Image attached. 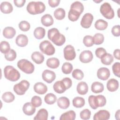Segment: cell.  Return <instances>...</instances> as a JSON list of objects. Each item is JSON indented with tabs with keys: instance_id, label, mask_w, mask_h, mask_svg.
<instances>
[{
	"instance_id": "obj_1",
	"label": "cell",
	"mask_w": 120,
	"mask_h": 120,
	"mask_svg": "<svg viewBox=\"0 0 120 120\" xmlns=\"http://www.w3.org/2000/svg\"><path fill=\"white\" fill-rule=\"evenodd\" d=\"M47 37L48 39L57 46L62 45L66 41L65 37L55 28H51L48 30Z\"/></svg>"
},
{
	"instance_id": "obj_2",
	"label": "cell",
	"mask_w": 120,
	"mask_h": 120,
	"mask_svg": "<svg viewBox=\"0 0 120 120\" xmlns=\"http://www.w3.org/2000/svg\"><path fill=\"white\" fill-rule=\"evenodd\" d=\"M26 9L30 14H39L43 13L45 11V6L41 1H30L28 3Z\"/></svg>"
},
{
	"instance_id": "obj_3",
	"label": "cell",
	"mask_w": 120,
	"mask_h": 120,
	"mask_svg": "<svg viewBox=\"0 0 120 120\" xmlns=\"http://www.w3.org/2000/svg\"><path fill=\"white\" fill-rule=\"evenodd\" d=\"M88 102L91 108L95 110L99 107L104 106L106 104V99L105 97L102 95H90L89 97Z\"/></svg>"
},
{
	"instance_id": "obj_4",
	"label": "cell",
	"mask_w": 120,
	"mask_h": 120,
	"mask_svg": "<svg viewBox=\"0 0 120 120\" xmlns=\"http://www.w3.org/2000/svg\"><path fill=\"white\" fill-rule=\"evenodd\" d=\"M5 77L12 82H15L20 78L19 72L13 66L10 65L6 66L4 69Z\"/></svg>"
},
{
	"instance_id": "obj_5",
	"label": "cell",
	"mask_w": 120,
	"mask_h": 120,
	"mask_svg": "<svg viewBox=\"0 0 120 120\" xmlns=\"http://www.w3.org/2000/svg\"><path fill=\"white\" fill-rule=\"evenodd\" d=\"M17 66L21 70L27 74L33 73L35 69L34 65L28 60L24 59L19 60L17 62Z\"/></svg>"
},
{
	"instance_id": "obj_6",
	"label": "cell",
	"mask_w": 120,
	"mask_h": 120,
	"mask_svg": "<svg viewBox=\"0 0 120 120\" xmlns=\"http://www.w3.org/2000/svg\"><path fill=\"white\" fill-rule=\"evenodd\" d=\"M39 47L41 52L47 55H52L55 52L54 46L48 40L42 41L39 44Z\"/></svg>"
},
{
	"instance_id": "obj_7",
	"label": "cell",
	"mask_w": 120,
	"mask_h": 120,
	"mask_svg": "<svg viewBox=\"0 0 120 120\" xmlns=\"http://www.w3.org/2000/svg\"><path fill=\"white\" fill-rule=\"evenodd\" d=\"M100 12L102 15L107 19H112L114 16V10L108 2H104L101 5Z\"/></svg>"
},
{
	"instance_id": "obj_8",
	"label": "cell",
	"mask_w": 120,
	"mask_h": 120,
	"mask_svg": "<svg viewBox=\"0 0 120 120\" xmlns=\"http://www.w3.org/2000/svg\"><path fill=\"white\" fill-rule=\"evenodd\" d=\"M30 85V83L28 81L22 80L20 82L14 85L13 90L17 95H23L29 88Z\"/></svg>"
},
{
	"instance_id": "obj_9",
	"label": "cell",
	"mask_w": 120,
	"mask_h": 120,
	"mask_svg": "<svg viewBox=\"0 0 120 120\" xmlns=\"http://www.w3.org/2000/svg\"><path fill=\"white\" fill-rule=\"evenodd\" d=\"M64 58L67 60H72L76 57V52L73 46L68 45L65 47L63 50Z\"/></svg>"
},
{
	"instance_id": "obj_10",
	"label": "cell",
	"mask_w": 120,
	"mask_h": 120,
	"mask_svg": "<svg viewBox=\"0 0 120 120\" xmlns=\"http://www.w3.org/2000/svg\"><path fill=\"white\" fill-rule=\"evenodd\" d=\"M93 20V15L90 13H87L83 15L81 19L80 22L81 25L84 28H89L91 25Z\"/></svg>"
},
{
	"instance_id": "obj_11",
	"label": "cell",
	"mask_w": 120,
	"mask_h": 120,
	"mask_svg": "<svg viewBox=\"0 0 120 120\" xmlns=\"http://www.w3.org/2000/svg\"><path fill=\"white\" fill-rule=\"evenodd\" d=\"M42 77L44 81L47 83H51L55 79L56 75L53 71L46 69L43 72Z\"/></svg>"
},
{
	"instance_id": "obj_12",
	"label": "cell",
	"mask_w": 120,
	"mask_h": 120,
	"mask_svg": "<svg viewBox=\"0 0 120 120\" xmlns=\"http://www.w3.org/2000/svg\"><path fill=\"white\" fill-rule=\"evenodd\" d=\"M93 58L92 52L90 50H84L81 52L79 55V60L83 63L90 62Z\"/></svg>"
},
{
	"instance_id": "obj_13",
	"label": "cell",
	"mask_w": 120,
	"mask_h": 120,
	"mask_svg": "<svg viewBox=\"0 0 120 120\" xmlns=\"http://www.w3.org/2000/svg\"><path fill=\"white\" fill-rule=\"evenodd\" d=\"M97 75L98 79L105 81L107 80L110 77V72L109 69L106 68H100L97 71Z\"/></svg>"
},
{
	"instance_id": "obj_14",
	"label": "cell",
	"mask_w": 120,
	"mask_h": 120,
	"mask_svg": "<svg viewBox=\"0 0 120 120\" xmlns=\"http://www.w3.org/2000/svg\"><path fill=\"white\" fill-rule=\"evenodd\" d=\"M110 113L106 110H100L97 112L93 116L94 120H107L110 119Z\"/></svg>"
},
{
	"instance_id": "obj_15",
	"label": "cell",
	"mask_w": 120,
	"mask_h": 120,
	"mask_svg": "<svg viewBox=\"0 0 120 120\" xmlns=\"http://www.w3.org/2000/svg\"><path fill=\"white\" fill-rule=\"evenodd\" d=\"M119 83L117 80L114 78L109 79L106 83V87L107 90L111 92L116 91L119 88Z\"/></svg>"
},
{
	"instance_id": "obj_16",
	"label": "cell",
	"mask_w": 120,
	"mask_h": 120,
	"mask_svg": "<svg viewBox=\"0 0 120 120\" xmlns=\"http://www.w3.org/2000/svg\"><path fill=\"white\" fill-rule=\"evenodd\" d=\"M34 90L38 94L43 95L47 91V86L41 82H38L34 85Z\"/></svg>"
},
{
	"instance_id": "obj_17",
	"label": "cell",
	"mask_w": 120,
	"mask_h": 120,
	"mask_svg": "<svg viewBox=\"0 0 120 120\" xmlns=\"http://www.w3.org/2000/svg\"><path fill=\"white\" fill-rule=\"evenodd\" d=\"M22 111L23 113L28 116L33 115L36 112V107L30 102L25 103L22 107Z\"/></svg>"
},
{
	"instance_id": "obj_18",
	"label": "cell",
	"mask_w": 120,
	"mask_h": 120,
	"mask_svg": "<svg viewBox=\"0 0 120 120\" xmlns=\"http://www.w3.org/2000/svg\"><path fill=\"white\" fill-rule=\"evenodd\" d=\"M28 38L24 34L18 35L15 39L16 44L20 47H24L28 45Z\"/></svg>"
},
{
	"instance_id": "obj_19",
	"label": "cell",
	"mask_w": 120,
	"mask_h": 120,
	"mask_svg": "<svg viewBox=\"0 0 120 120\" xmlns=\"http://www.w3.org/2000/svg\"><path fill=\"white\" fill-rule=\"evenodd\" d=\"M53 88L54 91L59 94L63 93L67 90L66 86L61 80L56 82L53 85Z\"/></svg>"
},
{
	"instance_id": "obj_20",
	"label": "cell",
	"mask_w": 120,
	"mask_h": 120,
	"mask_svg": "<svg viewBox=\"0 0 120 120\" xmlns=\"http://www.w3.org/2000/svg\"><path fill=\"white\" fill-rule=\"evenodd\" d=\"M58 106L61 109H66L70 105L69 99L66 97H61L57 101Z\"/></svg>"
},
{
	"instance_id": "obj_21",
	"label": "cell",
	"mask_w": 120,
	"mask_h": 120,
	"mask_svg": "<svg viewBox=\"0 0 120 120\" xmlns=\"http://www.w3.org/2000/svg\"><path fill=\"white\" fill-rule=\"evenodd\" d=\"M0 11L4 14H9L13 11V7L12 5L8 1H3L0 5Z\"/></svg>"
},
{
	"instance_id": "obj_22",
	"label": "cell",
	"mask_w": 120,
	"mask_h": 120,
	"mask_svg": "<svg viewBox=\"0 0 120 120\" xmlns=\"http://www.w3.org/2000/svg\"><path fill=\"white\" fill-rule=\"evenodd\" d=\"M53 19L50 14H45L42 16L41 18V22L42 24L45 26L49 27L53 23Z\"/></svg>"
},
{
	"instance_id": "obj_23",
	"label": "cell",
	"mask_w": 120,
	"mask_h": 120,
	"mask_svg": "<svg viewBox=\"0 0 120 120\" xmlns=\"http://www.w3.org/2000/svg\"><path fill=\"white\" fill-rule=\"evenodd\" d=\"M31 58L32 60L38 64H40L43 63L45 59L44 56L43 54L38 51L33 52L31 55Z\"/></svg>"
},
{
	"instance_id": "obj_24",
	"label": "cell",
	"mask_w": 120,
	"mask_h": 120,
	"mask_svg": "<svg viewBox=\"0 0 120 120\" xmlns=\"http://www.w3.org/2000/svg\"><path fill=\"white\" fill-rule=\"evenodd\" d=\"M16 31L12 27H6L3 30V35L4 38L8 39L12 38L15 35Z\"/></svg>"
},
{
	"instance_id": "obj_25",
	"label": "cell",
	"mask_w": 120,
	"mask_h": 120,
	"mask_svg": "<svg viewBox=\"0 0 120 120\" xmlns=\"http://www.w3.org/2000/svg\"><path fill=\"white\" fill-rule=\"evenodd\" d=\"M76 90L78 94L82 95H85L88 91V86L85 82H79L76 87Z\"/></svg>"
},
{
	"instance_id": "obj_26",
	"label": "cell",
	"mask_w": 120,
	"mask_h": 120,
	"mask_svg": "<svg viewBox=\"0 0 120 120\" xmlns=\"http://www.w3.org/2000/svg\"><path fill=\"white\" fill-rule=\"evenodd\" d=\"M104 90V86L102 83L99 82H93L91 86V90L94 93L102 92Z\"/></svg>"
},
{
	"instance_id": "obj_27",
	"label": "cell",
	"mask_w": 120,
	"mask_h": 120,
	"mask_svg": "<svg viewBox=\"0 0 120 120\" xmlns=\"http://www.w3.org/2000/svg\"><path fill=\"white\" fill-rule=\"evenodd\" d=\"M46 64L47 66L51 68H57L60 65V61L59 59L55 57H52L48 59Z\"/></svg>"
},
{
	"instance_id": "obj_28",
	"label": "cell",
	"mask_w": 120,
	"mask_h": 120,
	"mask_svg": "<svg viewBox=\"0 0 120 120\" xmlns=\"http://www.w3.org/2000/svg\"><path fill=\"white\" fill-rule=\"evenodd\" d=\"M48 111L44 108H42L38 112L34 118V120H47L48 119Z\"/></svg>"
},
{
	"instance_id": "obj_29",
	"label": "cell",
	"mask_w": 120,
	"mask_h": 120,
	"mask_svg": "<svg viewBox=\"0 0 120 120\" xmlns=\"http://www.w3.org/2000/svg\"><path fill=\"white\" fill-rule=\"evenodd\" d=\"M76 114L73 110H69L62 113L60 118V120H74L75 119Z\"/></svg>"
},
{
	"instance_id": "obj_30",
	"label": "cell",
	"mask_w": 120,
	"mask_h": 120,
	"mask_svg": "<svg viewBox=\"0 0 120 120\" xmlns=\"http://www.w3.org/2000/svg\"><path fill=\"white\" fill-rule=\"evenodd\" d=\"M34 36L38 39H41L44 38L45 34V29L41 27H38L35 28L34 30Z\"/></svg>"
},
{
	"instance_id": "obj_31",
	"label": "cell",
	"mask_w": 120,
	"mask_h": 120,
	"mask_svg": "<svg viewBox=\"0 0 120 120\" xmlns=\"http://www.w3.org/2000/svg\"><path fill=\"white\" fill-rule=\"evenodd\" d=\"M94 26L98 30H104L107 28L108 26V22L104 20L98 19L96 21Z\"/></svg>"
},
{
	"instance_id": "obj_32",
	"label": "cell",
	"mask_w": 120,
	"mask_h": 120,
	"mask_svg": "<svg viewBox=\"0 0 120 120\" xmlns=\"http://www.w3.org/2000/svg\"><path fill=\"white\" fill-rule=\"evenodd\" d=\"M70 9L82 14L84 10V6L83 4L79 1H76L72 3L70 6Z\"/></svg>"
},
{
	"instance_id": "obj_33",
	"label": "cell",
	"mask_w": 120,
	"mask_h": 120,
	"mask_svg": "<svg viewBox=\"0 0 120 120\" xmlns=\"http://www.w3.org/2000/svg\"><path fill=\"white\" fill-rule=\"evenodd\" d=\"M102 64L105 65H110L113 61V57L112 55L108 53H106L100 58Z\"/></svg>"
},
{
	"instance_id": "obj_34",
	"label": "cell",
	"mask_w": 120,
	"mask_h": 120,
	"mask_svg": "<svg viewBox=\"0 0 120 120\" xmlns=\"http://www.w3.org/2000/svg\"><path fill=\"white\" fill-rule=\"evenodd\" d=\"M73 105L76 108H81L85 105V99L80 97H76L74 98L72 101Z\"/></svg>"
},
{
	"instance_id": "obj_35",
	"label": "cell",
	"mask_w": 120,
	"mask_h": 120,
	"mask_svg": "<svg viewBox=\"0 0 120 120\" xmlns=\"http://www.w3.org/2000/svg\"><path fill=\"white\" fill-rule=\"evenodd\" d=\"M54 16L55 18L58 20L63 19L66 15L65 10L62 8H58L54 11Z\"/></svg>"
},
{
	"instance_id": "obj_36",
	"label": "cell",
	"mask_w": 120,
	"mask_h": 120,
	"mask_svg": "<svg viewBox=\"0 0 120 120\" xmlns=\"http://www.w3.org/2000/svg\"><path fill=\"white\" fill-rule=\"evenodd\" d=\"M2 100L6 103L12 102L15 98L14 95L10 91L4 92L2 95Z\"/></svg>"
},
{
	"instance_id": "obj_37",
	"label": "cell",
	"mask_w": 120,
	"mask_h": 120,
	"mask_svg": "<svg viewBox=\"0 0 120 120\" xmlns=\"http://www.w3.org/2000/svg\"><path fill=\"white\" fill-rule=\"evenodd\" d=\"M44 100L47 104L52 105L56 102L57 97L54 94L49 93L45 96L44 98Z\"/></svg>"
},
{
	"instance_id": "obj_38",
	"label": "cell",
	"mask_w": 120,
	"mask_h": 120,
	"mask_svg": "<svg viewBox=\"0 0 120 120\" xmlns=\"http://www.w3.org/2000/svg\"><path fill=\"white\" fill-rule=\"evenodd\" d=\"M73 67L72 64L69 62H66L64 63L61 67V70L65 74H69L72 71Z\"/></svg>"
},
{
	"instance_id": "obj_39",
	"label": "cell",
	"mask_w": 120,
	"mask_h": 120,
	"mask_svg": "<svg viewBox=\"0 0 120 120\" xmlns=\"http://www.w3.org/2000/svg\"><path fill=\"white\" fill-rule=\"evenodd\" d=\"M80 15L81 14L79 12L70 9L68 13V18L71 21L75 22L79 19Z\"/></svg>"
},
{
	"instance_id": "obj_40",
	"label": "cell",
	"mask_w": 120,
	"mask_h": 120,
	"mask_svg": "<svg viewBox=\"0 0 120 120\" xmlns=\"http://www.w3.org/2000/svg\"><path fill=\"white\" fill-rule=\"evenodd\" d=\"M104 36L100 33L95 34L93 37L94 44L99 45L102 44L104 41Z\"/></svg>"
},
{
	"instance_id": "obj_41",
	"label": "cell",
	"mask_w": 120,
	"mask_h": 120,
	"mask_svg": "<svg viewBox=\"0 0 120 120\" xmlns=\"http://www.w3.org/2000/svg\"><path fill=\"white\" fill-rule=\"evenodd\" d=\"M10 46L9 43L6 41H2L0 43V50L1 53L6 54L10 50Z\"/></svg>"
},
{
	"instance_id": "obj_42",
	"label": "cell",
	"mask_w": 120,
	"mask_h": 120,
	"mask_svg": "<svg viewBox=\"0 0 120 120\" xmlns=\"http://www.w3.org/2000/svg\"><path fill=\"white\" fill-rule=\"evenodd\" d=\"M72 75L73 78L77 80H81L84 77L83 72L79 69H75L72 72Z\"/></svg>"
},
{
	"instance_id": "obj_43",
	"label": "cell",
	"mask_w": 120,
	"mask_h": 120,
	"mask_svg": "<svg viewBox=\"0 0 120 120\" xmlns=\"http://www.w3.org/2000/svg\"><path fill=\"white\" fill-rule=\"evenodd\" d=\"M5 58L8 61H13L16 58V53L13 49H10V51L5 54Z\"/></svg>"
},
{
	"instance_id": "obj_44",
	"label": "cell",
	"mask_w": 120,
	"mask_h": 120,
	"mask_svg": "<svg viewBox=\"0 0 120 120\" xmlns=\"http://www.w3.org/2000/svg\"><path fill=\"white\" fill-rule=\"evenodd\" d=\"M83 43L87 47H91L93 44V37L90 35H86L83 38Z\"/></svg>"
},
{
	"instance_id": "obj_45",
	"label": "cell",
	"mask_w": 120,
	"mask_h": 120,
	"mask_svg": "<svg viewBox=\"0 0 120 120\" xmlns=\"http://www.w3.org/2000/svg\"><path fill=\"white\" fill-rule=\"evenodd\" d=\"M18 26L19 29L23 31H27L30 30V23L26 21H21L19 23Z\"/></svg>"
},
{
	"instance_id": "obj_46",
	"label": "cell",
	"mask_w": 120,
	"mask_h": 120,
	"mask_svg": "<svg viewBox=\"0 0 120 120\" xmlns=\"http://www.w3.org/2000/svg\"><path fill=\"white\" fill-rule=\"evenodd\" d=\"M91 116V112L88 109L82 110L80 113V118L82 120H89Z\"/></svg>"
},
{
	"instance_id": "obj_47",
	"label": "cell",
	"mask_w": 120,
	"mask_h": 120,
	"mask_svg": "<svg viewBox=\"0 0 120 120\" xmlns=\"http://www.w3.org/2000/svg\"><path fill=\"white\" fill-rule=\"evenodd\" d=\"M31 103L35 107L40 106L42 104L41 98L38 96H33L31 99Z\"/></svg>"
},
{
	"instance_id": "obj_48",
	"label": "cell",
	"mask_w": 120,
	"mask_h": 120,
	"mask_svg": "<svg viewBox=\"0 0 120 120\" xmlns=\"http://www.w3.org/2000/svg\"><path fill=\"white\" fill-rule=\"evenodd\" d=\"M112 70L114 75L120 77V63L119 62H115L112 66Z\"/></svg>"
},
{
	"instance_id": "obj_49",
	"label": "cell",
	"mask_w": 120,
	"mask_h": 120,
	"mask_svg": "<svg viewBox=\"0 0 120 120\" xmlns=\"http://www.w3.org/2000/svg\"><path fill=\"white\" fill-rule=\"evenodd\" d=\"M106 53V50H105V49H104L103 47L98 48L96 49L95 51V54L96 56L99 59H100L101 57L103 56Z\"/></svg>"
},
{
	"instance_id": "obj_50",
	"label": "cell",
	"mask_w": 120,
	"mask_h": 120,
	"mask_svg": "<svg viewBox=\"0 0 120 120\" xmlns=\"http://www.w3.org/2000/svg\"><path fill=\"white\" fill-rule=\"evenodd\" d=\"M112 34L115 37H119L120 36V25H114L112 27L111 30Z\"/></svg>"
},
{
	"instance_id": "obj_51",
	"label": "cell",
	"mask_w": 120,
	"mask_h": 120,
	"mask_svg": "<svg viewBox=\"0 0 120 120\" xmlns=\"http://www.w3.org/2000/svg\"><path fill=\"white\" fill-rule=\"evenodd\" d=\"M64 83L66 87L67 90L69 89L72 84V82L71 79L69 77H65L63 78L61 80Z\"/></svg>"
},
{
	"instance_id": "obj_52",
	"label": "cell",
	"mask_w": 120,
	"mask_h": 120,
	"mask_svg": "<svg viewBox=\"0 0 120 120\" xmlns=\"http://www.w3.org/2000/svg\"><path fill=\"white\" fill-rule=\"evenodd\" d=\"M60 1V0H49L48 2L50 7L55 8L59 5Z\"/></svg>"
},
{
	"instance_id": "obj_53",
	"label": "cell",
	"mask_w": 120,
	"mask_h": 120,
	"mask_svg": "<svg viewBox=\"0 0 120 120\" xmlns=\"http://www.w3.org/2000/svg\"><path fill=\"white\" fill-rule=\"evenodd\" d=\"M26 2L25 0H14V3L15 5L18 8H21L23 7L24 5V4Z\"/></svg>"
},
{
	"instance_id": "obj_54",
	"label": "cell",
	"mask_w": 120,
	"mask_h": 120,
	"mask_svg": "<svg viewBox=\"0 0 120 120\" xmlns=\"http://www.w3.org/2000/svg\"><path fill=\"white\" fill-rule=\"evenodd\" d=\"M120 51L119 49H117L114 50L113 52V56L114 57L118 60H120Z\"/></svg>"
},
{
	"instance_id": "obj_55",
	"label": "cell",
	"mask_w": 120,
	"mask_h": 120,
	"mask_svg": "<svg viewBox=\"0 0 120 120\" xmlns=\"http://www.w3.org/2000/svg\"><path fill=\"white\" fill-rule=\"evenodd\" d=\"M115 119L117 120H119L120 119V110H118L115 113Z\"/></svg>"
},
{
	"instance_id": "obj_56",
	"label": "cell",
	"mask_w": 120,
	"mask_h": 120,
	"mask_svg": "<svg viewBox=\"0 0 120 120\" xmlns=\"http://www.w3.org/2000/svg\"><path fill=\"white\" fill-rule=\"evenodd\" d=\"M102 1H103L102 0H100L99 1H96V0H93V1H94V2H96V3H99V2H100Z\"/></svg>"
}]
</instances>
